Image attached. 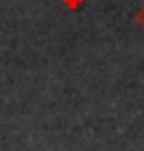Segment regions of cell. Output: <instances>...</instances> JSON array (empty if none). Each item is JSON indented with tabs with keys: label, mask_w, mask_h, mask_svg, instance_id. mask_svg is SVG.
Wrapping results in <instances>:
<instances>
[{
	"label": "cell",
	"mask_w": 144,
	"mask_h": 151,
	"mask_svg": "<svg viewBox=\"0 0 144 151\" xmlns=\"http://www.w3.org/2000/svg\"><path fill=\"white\" fill-rule=\"evenodd\" d=\"M136 24H138V26H140V28L144 30V6H142L140 11L136 13Z\"/></svg>",
	"instance_id": "obj_2"
},
{
	"label": "cell",
	"mask_w": 144,
	"mask_h": 151,
	"mask_svg": "<svg viewBox=\"0 0 144 151\" xmlns=\"http://www.w3.org/2000/svg\"><path fill=\"white\" fill-rule=\"evenodd\" d=\"M61 4H64L68 11H78V9L85 4V0H61Z\"/></svg>",
	"instance_id": "obj_1"
}]
</instances>
